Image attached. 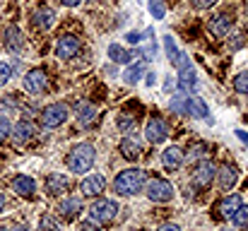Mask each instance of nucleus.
I'll return each mask as SVG.
<instances>
[{
    "instance_id": "f257e3e1",
    "label": "nucleus",
    "mask_w": 248,
    "mask_h": 231,
    "mask_svg": "<svg viewBox=\"0 0 248 231\" xmlns=\"http://www.w3.org/2000/svg\"><path fill=\"white\" fill-rule=\"evenodd\" d=\"M145 181H147V176H145L142 169H123L113 178V193L116 195H123V198L138 195L145 188Z\"/></svg>"
},
{
    "instance_id": "f03ea898",
    "label": "nucleus",
    "mask_w": 248,
    "mask_h": 231,
    "mask_svg": "<svg viewBox=\"0 0 248 231\" xmlns=\"http://www.w3.org/2000/svg\"><path fill=\"white\" fill-rule=\"evenodd\" d=\"M94 161H96V150H94V145H89V142L75 145V147L68 152V156H65V164H68L70 173H87V171L94 166Z\"/></svg>"
},
{
    "instance_id": "7ed1b4c3",
    "label": "nucleus",
    "mask_w": 248,
    "mask_h": 231,
    "mask_svg": "<svg viewBox=\"0 0 248 231\" xmlns=\"http://www.w3.org/2000/svg\"><path fill=\"white\" fill-rule=\"evenodd\" d=\"M116 212H118V202L116 200H108V198H96L89 205V219H94L96 224L113 222L116 219Z\"/></svg>"
},
{
    "instance_id": "20e7f679",
    "label": "nucleus",
    "mask_w": 248,
    "mask_h": 231,
    "mask_svg": "<svg viewBox=\"0 0 248 231\" xmlns=\"http://www.w3.org/2000/svg\"><path fill=\"white\" fill-rule=\"evenodd\" d=\"M68 118H70V106L63 104V101H56V104H51V106H46V108L41 111V123H44V128H58V125H63Z\"/></svg>"
},
{
    "instance_id": "39448f33",
    "label": "nucleus",
    "mask_w": 248,
    "mask_h": 231,
    "mask_svg": "<svg viewBox=\"0 0 248 231\" xmlns=\"http://www.w3.org/2000/svg\"><path fill=\"white\" fill-rule=\"evenodd\" d=\"M22 84H24V92L36 96V94H44L46 87H48V73L46 68H31L27 70L24 77H22Z\"/></svg>"
},
{
    "instance_id": "423d86ee",
    "label": "nucleus",
    "mask_w": 248,
    "mask_h": 231,
    "mask_svg": "<svg viewBox=\"0 0 248 231\" xmlns=\"http://www.w3.org/2000/svg\"><path fill=\"white\" fill-rule=\"evenodd\" d=\"M145 193L152 202H169L173 198V185L166 178H150L145 181Z\"/></svg>"
},
{
    "instance_id": "0eeeda50",
    "label": "nucleus",
    "mask_w": 248,
    "mask_h": 231,
    "mask_svg": "<svg viewBox=\"0 0 248 231\" xmlns=\"http://www.w3.org/2000/svg\"><path fill=\"white\" fill-rule=\"evenodd\" d=\"M80 51H82V41L75 34H63L56 41V58L61 61H73L80 56Z\"/></svg>"
},
{
    "instance_id": "6e6552de",
    "label": "nucleus",
    "mask_w": 248,
    "mask_h": 231,
    "mask_svg": "<svg viewBox=\"0 0 248 231\" xmlns=\"http://www.w3.org/2000/svg\"><path fill=\"white\" fill-rule=\"evenodd\" d=\"M166 138H169V123L162 116H152L145 123V140L152 145H162V142H166Z\"/></svg>"
},
{
    "instance_id": "1a4fd4ad",
    "label": "nucleus",
    "mask_w": 248,
    "mask_h": 231,
    "mask_svg": "<svg viewBox=\"0 0 248 231\" xmlns=\"http://www.w3.org/2000/svg\"><path fill=\"white\" fill-rule=\"evenodd\" d=\"M12 142L15 145H29L36 135H39V130H36V125L29 121V118H24V121H17L15 125H12Z\"/></svg>"
},
{
    "instance_id": "9d476101",
    "label": "nucleus",
    "mask_w": 248,
    "mask_h": 231,
    "mask_svg": "<svg viewBox=\"0 0 248 231\" xmlns=\"http://www.w3.org/2000/svg\"><path fill=\"white\" fill-rule=\"evenodd\" d=\"M56 212H58V217H61V219H65V222H75V219L80 217V212H82V200H80L78 195L61 198V202H58Z\"/></svg>"
},
{
    "instance_id": "9b49d317",
    "label": "nucleus",
    "mask_w": 248,
    "mask_h": 231,
    "mask_svg": "<svg viewBox=\"0 0 248 231\" xmlns=\"http://www.w3.org/2000/svg\"><path fill=\"white\" fill-rule=\"evenodd\" d=\"M80 190L84 198H99L106 190V178L101 173H89L80 181Z\"/></svg>"
},
{
    "instance_id": "f8f14e48",
    "label": "nucleus",
    "mask_w": 248,
    "mask_h": 231,
    "mask_svg": "<svg viewBox=\"0 0 248 231\" xmlns=\"http://www.w3.org/2000/svg\"><path fill=\"white\" fill-rule=\"evenodd\" d=\"M215 173H217V166L212 164V161H198V166H195V171H193V183H195V188H207L212 181H215Z\"/></svg>"
},
{
    "instance_id": "ddd939ff",
    "label": "nucleus",
    "mask_w": 248,
    "mask_h": 231,
    "mask_svg": "<svg viewBox=\"0 0 248 231\" xmlns=\"http://www.w3.org/2000/svg\"><path fill=\"white\" fill-rule=\"evenodd\" d=\"M215 181H217V185H219V190H232L234 185H236V181H239V171H236V166L234 164H222L219 169H217V173H215Z\"/></svg>"
},
{
    "instance_id": "4468645a",
    "label": "nucleus",
    "mask_w": 248,
    "mask_h": 231,
    "mask_svg": "<svg viewBox=\"0 0 248 231\" xmlns=\"http://www.w3.org/2000/svg\"><path fill=\"white\" fill-rule=\"evenodd\" d=\"M70 185H73V181H70L65 173H48V176H46V193L53 195V198L65 195V193L70 190Z\"/></svg>"
},
{
    "instance_id": "2eb2a0df",
    "label": "nucleus",
    "mask_w": 248,
    "mask_h": 231,
    "mask_svg": "<svg viewBox=\"0 0 248 231\" xmlns=\"http://www.w3.org/2000/svg\"><path fill=\"white\" fill-rule=\"evenodd\" d=\"M12 190H15V195H19L24 200H31L36 195V181L27 173H19V176L12 178Z\"/></svg>"
},
{
    "instance_id": "dca6fc26",
    "label": "nucleus",
    "mask_w": 248,
    "mask_h": 231,
    "mask_svg": "<svg viewBox=\"0 0 248 231\" xmlns=\"http://www.w3.org/2000/svg\"><path fill=\"white\" fill-rule=\"evenodd\" d=\"M232 27H234V19H232L229 12H219L217 17L210 19V31H212V36H217V39H227L229 31H232Z\"/></svg>"
},
{
    "instance_id": "f3484780",
    "label": "nucleus",
    "mask_w": 248,
    "mask_h": 231,
    "mask_svg": "<svg viewBox=\"0 0 248 231\" xmlns=\"http://www.w3.org/2000/svg\"><path fill=\"white\" fill-rule=\"evenodd\" d=\"M31 24L39 29V31H48L53 24H56V12L51 10V7H36L34 12H31Z\"/></svg>"
},
{
    "instance_id": "a211bd4d",
    "label": "nucleus",
    "mask_w": 248,
    "mask_h": 231,
    "mask_svg": "<svg viewBox=\"0 0 248 231\" xmlns=\"http://www.w3.org/2000/svg\"><path fill=\"white\" fill-rule=\"evenodd\" d=\"M2 44H5V48L10 51V53H19L22 51V46H24V39H22V31L12 24V27H7L5 29V34H2Z\"/></svg>"
},
{
    "instance_id": "6ab92c4d",
    "label": "nucleus",
    "mask_w": 248,
    "mask_h": 231,
    "mask_svg": "<svg viewBox=\"0 0 248 231\" xmlns=\"http://www.w3.org/2000/svg\"><path fill=\"white\" fill-rule=\"evenodd\" d=\"M108 58L113 61V63H118V65H130L133 63V58L135 56H140V51H125L121 44H108Z\"/></svg>"
},
{
    "instance_id": "aec40b11",
    "label": "nucleus",
    "mask_w": 248,
    "mask_h": 231,
    "mask_svg": "<svg viewBox=\"0 0 248 231\" xmlns=\"http://www.w3.org/2000/svg\"><path fill=\"white\" fill-rule=\"evenodd\" d=\"M118 152H121V156H123L125 161H138V159L142 156V147H140L133 138H123L121 145H118Z\"/></svg>"
},
{
    "instance_id": "412c9836",
    "label": "nucleus",
    "mask_w": 248,
    "mask_h": 231,
    "mask_svg": "<svg viewBox=\"0 0 248 231\" xmlns=\"http://www.w3.org/2000/svg\"><path fill=\"white\" fill-rule=\"evenodd\" d=\"M244 205V200H241V195H236V193H232V195H227L222 202H219V207H217V212L224 217V219H232V215L239 210Z\"/></svg>"
},
{
    "instance_id": "4be33fe9",
    "label": "nucleus",
    "mask_w": 248,
    "mask_h": 231,
    "mask_svg": "<svg viewBox=\"0 0 248 231\" xmlns=\"http://www.w3.org/2000/svg\"><path fill=\"white\" fill-rule=\"evenodd\" d=\"M162 164H164V169H169V171L181 169V164H183V152H181L178 147H166L164 152H162Z\"/></svg>"
},
{
    "instance_id": "5701e85b",
    "label": "nucleus",
    "mask_w": 248,
    "mask_h": 231,
    "mask_svg": "<svg viewBox=\"0 0 248 231\" xmlns=\"http://www.w3.org/2000/svg\"><path fill=\"white\" fill-rule=\"evenodd\" d=\"M188 116H193V118H207V116H210L205 101H202L200 96H195V94L188 96Z\"/></svg>"
},
{
    "instance_id": "b1692460",
    "label": "nucleus",
    "mask_w": 248,
    "mask_h": 231,
    "mask_svg": "<svg viewBox=\"0 0 248 231\" xmlns=\"http://www.w3.org/2000/svg\"><path fill=\"white\" fill-rule=\"evenodd\" d=\"M94 118H96V106L89 104V101H82L80 108H78V123L80 125H89Z\"/></svg>"
},
{
    "instance_id": "393cba45",
    "label": "nucleus",
    "mask_w": 248,
    "mask_h": 231,
    "mask_svg": "<svg viewBox=\"0 0 248 231\" xmlns=\"http://www.w3.org/2000/svg\"><path fill=\"white\" fill-rule=\"evenodd\" d=\"M169 111L176 113V116H186L188 113V96H171L169 99Z\"/></svg>"
},
{
    "instance_id": "a878e982",
    "label": "nucleus",
    "mask_w": 248,
    "mask_h": 231,
    "mask_svg": "<svg viewBox=\"0 0 248 231\" xmlns=\"http://www.w3.org/2000/svg\"><path fill=\"white\" fill-rule=\"evenodd\" d=\"M205 152H207V145H205V142H193V145L186 150L183 159H186V161H200V159L205 156Z\"/></svg>"
},
{
    "instance_id": "bb28decb",
    "label": "nucleus",
    "mask_w": 248,
    "mask_h": 231,
    "mask_svg": "<svg viewBox=\"0 0 248 231\" xmlns=\"http://www.w3.org/2000/svg\"><path fill=\"white\" fill-rule=\"evenodd\" d=\"M164 51H166V58H169V63L176 68V63H178V58H181V51L176 48V41H173V36H164Z\"/></svg>"
},
{
    "instance_id": "cd10ccee",
    "label": "nucleus",
    "mask_w": 248,
    "mask_h": 231,
    "mask_svg": "<svg viewBox=\"0 0 248 231\" xmlns=\"http://www.w3.org/2000/svg\"><path fill=\"white\" fill-rule=\"evenodd\" d=\"M116 123H118V128H121L123 133H133V130H135V125H138V121H135V116H133V113H121Z\"/></svg>"
},
{
    "instance_id": "c85d7f7f",
    "label": "nucleus",
    "mask_w": 248,
    "mask_h": 231,
    "mask_svg": "<svg viewBox=\"0 0 248 231\" xmlns=\"http://www.w3.org/2000/svg\"><path fill=\"white\" fill-rule=\"evenodd\" d=\"M232 222H234V227L246 229V227H248V205H241V207L232 215Z\"/></svg>"
},
{
    "instance_id": "c756f323",
    "label": "nucleus",
    "mask_w": 248,
    "mask_h": 231,
    "mask_svg": "<svg viewBox=\"0 0 248 231\" xmlns=\"http://www.w3.org/2000/svg\"><path fill=\"white\" fill-rule=\"evenodd\" d=\"M147 7H150V15L155 19H164V15H166L164 0H147Z\"/></svg>"
},
{
    "instance_id": "7c9ffc66",
    "label": "nucleus",
    "mask_w": 248,
    "mask_h": 231,
    "mask_svg": "<svg viewBox=\"0 0 248 231\" xmlns=\"http://www.w3.org/2000/svg\"><path fill=\"white\" fill-rule=\"evenodd\" d=\"M234 92L236 94H248V70H241L234 77Z\"/></svg>"
},
{
    "instance_id": "2f4dec72",
    "label": "nucleus",
    "mask_w": 248,
    "mask_h": 231,
    "mask_svg": "<svg viewBox=\"0 0 248 231\" xmlns=\"http://www.w3.org/2000/svg\"><path fill=\"white\" fill-rule=\"evenodd\" d=\"M140 77H142V65H130V68H125V73H123V79H125L128 84L140 82Z\"/></svg>"
},
{
    "instance_id": "473e14b6",
    "label": "nucleus",
    "mask_w": 248,
    "mask_h": 231,
    "mask_svg": "<svg viewBox=\"0 0 248 231\" xmlns=\"http://www.w3.org/2000/svg\"><path fill=\"white\" fill-rule=\"evenodd\" d=\"M39 231H58V222L51 215H41L39 219Z\"/></svg>"
},
{
    "instance_id": "72a5a7b5",
    "label": "nucleus",
    "mask_w": 248,
    "mask_h": 231,
    "mask_svg": "<svg viewBox=\"0 0 248 231\" xmlns=\"http://www.w3.org/2000/svg\"><path fill=\"white\" fill-rule=\"evenodd\" d=\"M10 133H12L10 118H7V116H0V142H5V140L10 138Z\"/></svg>"
},
{
    "instance_id": "f704fd0d",
    "label": "nucleus",
    "mask_w": 248,
    "mask_h": 231,
    "mask_svg": "<svg viewBox=\"0 0 248 231\" xmlns=\"http://www.w3.org/2000/svg\"><path fill=\"white\" fill-rule=\"evenodd\" d=\"M12 75H15V73H12V68H10L7 63H0V89L12 79Z\"/></svg>"
},
{
    "instance_id": "c9c22d12",
    "label": "nucleus",
    "mask_w": 248,
    "mask_h": 231,
    "mask_svg": "<svg viewBox=\"0 0 248 231\" xmlns=\"http://www.w3.org/2000/svg\"><path fill=\"white\" fill-rule=\"evenodd\" d=\"M227 44H229V48H232V51H239V48L246 44V36H244V34H234V36H229V39H227Z\"/></svg>"
},
{
    "instance_id": "e433bc0d",
    "label": "nucleus",
    "mask_w": 248,
    "mask_h": 231,
    "mask_svg": "<svg viewBox=\"0 0 248 231\" xmlns=\"http://www.w3.org/2000/svg\"><path fill=\"white\" fill-rule=\"evenodd\" d=\"M0 104H2L5 108H19V99H17V94H5Z\"/></svg>"
},
{
    "instance_id": "4c0bfd02",
    "label": "nucleus",
    "mask_w": 248,
    "mask_h": 231,
    "mask_svg": "<svg viewBox=\"0 0 248 231\" xmlns=\"http://www.w3.org/2000/svg\"><path fill=\"white\" fill-rule=\"evenodd\" d=\"M190 2H193V7H195V10H210L217 0H190Z\"/></svg>"
},
{
    "instance_id": "58836bf2",
    "label": "nucleus",
    "mask_w": 248,
    "mask_h": 231,
    "mask_svg": "<svg viewBox=\"0 0 248 231\" xmlns=\"http://www.w3.org/2000/svg\"><path fill=\"white\" fill-rule=\"evenodd\" d=\"M142 36H145V34H140V31H128V34H125L128 44H133V46H135V44H140V41H142Z\"/></svg>"
},
{
    "instance_id": "ea45409f",
    "label": "nucleus",
    "mask_w": 248,
    "mask_h": 231,
    "mask_svg": "<svg viewBox=\"0 0 248 231\" xmlns=\"http://www.w3.org/2000/svg\"><path fill=\"white\" fill-rule=\"evenodd\" d=\"M80 231H99V227H96L94 219H89V222H82V224H80Z\"/></svg>"
},
{
    "instance_id": "a19ab883",
    "label": "nucleus",
    "mask_w": 248,
    "mask_h": 231,
    "mask_svg": "<svg viewBox=\"0 0 248 231\" xmlns=\"http://www.w3.org/2000/svg\"><path fill=\"white\" fill-rule=\"evenodd\" d=\"M157 231H181V227H176V224H162Z\"/></svg>"
},
{
    "instance_id": "79ce46f5",
    "label": "nucleus",
    "mask_w": 248,
    "mask_h": 231,
    "mask_svg": "<svg viewBox=\"0 0 248 231\" xmlns=\"http://www.w3.org/2000/svg\"><path fill=\"white\" fill-rule=\"evenodd\" d=\"M164 89H166V92H171V89H173V77H171V75H166V79H164Z\"/></svg>"
},
{
    "instance_id": "37998d69",
    "label": "nucleus",
    "mask_w": 248,
    "mask_h": 231,
    "mask_svg": "<svg viewBox=\"0 0 248 231\" xmlns=\"http://www.w3.org/2000/svg\"><path fill=\"white\" fill-rule=\"evenodd\" d=\"M236 138H239L244 145H248V133H244V130H236Z\"/></svg>"
},
{
    "instance_id": "c03bdc74",
    "label": "nucleus",
    "mask_w": 248,
    "mask_h": 231,
    "mask_svg": "<svg viewBox=\"0 0 248 231\" xmlns=\"http://www.w3.org/2000/svg\"><path fill=\"white\" fill-rule=\"evenodd\" d=\"M61 2H63L65 7H78V5H80L82 0H61Z\"/></svg>"
},
{
    "instance_id": "a18cd8bd",
    "label": "nucleus",
    "mask_w": 248,
    "mask_h": 231,
    "mask_svg": "<svg viewBox=\"0 0 248 231\" xmlns=\"http://www.w3.org/2000/svg\"><path fill=\"white\" fill-rule=\"evenodd\" d=\"M7 229L10 231H27V227H22V224H10Z\"/></svg>"
},
{
    "instance_id": "49530a36",
    "label": "nucleus",
    "mask_w": 248,
    "mask_h": 231,
    "mask_svg": "<svg viewBox=\"0 0 248 231\" xmlns=\"http://www.w3.org/2000/svg\"><path fill=\"white\" fill-rule=\"evenodd\" d=\"M145 79H147V84H155V73H147Z\"/></svg>"
},
{
    "instance_id": "de8ad7c7",
    "label": "nucleus",
    "mask_w": 248,
    "mask_h": 231,
    "mask_svg": "<svg viewBox=\"0 0 248 231\" xmlns=\"http://www.w3.org/2000/svg\"><path fill=\"white\" fill-rule=\"evenodd\" d=\"M2 207H5V195L0 193V212H2Z\"/></svg>"
},
{
    "instance_id": "09e8293b",
    "label": "nucleus",
    "mask_w": 248,
    "mask_h": 231,
    "mask_svg": "<svg viewBox=\"0 0 248 231\" xmlns=\"http://www.w3.org/2000/svg\"><path fill=\"white\" fill-rule=\"evenodd\" d=\"M219 231H234V229H229V227H224V229H219Z\"/></svg>"
},
{
    "instance_id": "8fccbe9b",
    "label": "nucleus",
    "mask_w": 248,
    "mask_h": 231,
    "mask_svg": "<svg viewBox=\"0 0 248 231\" xmlns=\"http://www.w3.org/2000/svg\"><path fill=\"white\" fill-rule=\"evenodd\" d=\"M0 231H7V229H5V227H0Z\"/></svg>"
}]
</instances>
